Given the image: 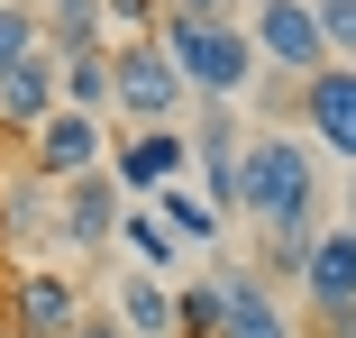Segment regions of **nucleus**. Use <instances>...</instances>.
Listing matches in <instances>:
<instances>
[{"mask_svg": "<svg viewBox=\"0 0 356 338\" xmlns=\"http://www.w3.org/2000/svg\"><path fill=\"white\" fill-rule=\"evenodd\" d=\"M147 211H156L183 247H201V256L220 247V229H229V211H220V201H201V183H183V174H174L165 192H147Z\"/></svg>", "mask_w": 356, "mask_h": 338, "instance_id": "nucleus-12", "label": "nucleus"}, {"mask_svg": "<svg viewBox=\"0 0 356 338\" xmlns=\"http://www.w3.org/2000/svg\"><path fill=\"white\" fill-rule=\"evenodd\" d=\"M174 174H192V147H183V128H128V138L110 147V183H119L128 201L165 192Z\"/></svg>", "mask_w": 356, "mask_h": 338, "instance_id": "nucleus-10", "label": "nucleus"}, {"mask_svg": "<svg viewBox=\"0 0 356 338\" xmlns=\"http://www.w3.org/2000/svg\"><path fill=\"white\" fill-rule=\"evenodd\" d=\"M28 165L46 174V183H74V174H101L110 165V128L92 119V110H46L37 128H28Z\"/></svg>", "mask_w": 356, "mask_h": 338, "instance_id": "nucleus-6", "label": "nucleus"}, {"mask_svg": "<svg viewBox=\"0 0 356 338\" xmlns=\"http://www.w3.org/2000/svg\"><path fill=\"white\" fill-rule=\"evenodd\" d=\"M64 338H128V329H119V320H92V311H83V320L64 329Z\"/></svg>", "mask_w": 356, "mask_h": 338, "instance_id": "nucleus-24", "label": "nucleus"}, {"mask_svg": "<svg viewBox=\"0 0 356 338\" xmlns=\"http://www.w3.org/2000/svg\"><path fill=\"white\" fill-rule=\"evenodd\" d=\"M55 101L110 119V46H101V55H55Z\"/></svg>", "mask_w": 356, "mask_h": 338, "instance_id": "nucleus-19", "label": "nucleus"}, {"mask_svg": "<svg viewBox=\"0 0 356 338\" xmlns=\"http://www.w3.org/2000/svg\"><path fill=\"white\" fill-rule=\"evenodd\" d=\"M0 238H10V247H37V238H55V183H46L37 165L0 174Z\"/></svg>", "mask_w": 356, "mask_h": 338, "instance_id": "nucleus-11", "label": "nucleus"}, {"mask_svg": "<svg viewBox=\"0 0 356 338\" xmlns=\"http://www.w3.org/2000/svg\"><path fill=\"white\" fill-rule=\"evenodd\" d=\"M238 211L256 229H283V220H320L329 192H320V147L302 128H247L238 147Z\"/></svg>", "mask_w": 356, "mask_h": 338, "instance_id": "nucleus-1", "label": "nucleus"}, {"mask_svg": "<svg viewBox=\"0 0 356 338\" xmlns=\"http://www.w3.org/2000/svg\"><path fill=\"white\" fill-rule=\"evenodd\" d=\"M119 211H128V192L110 183V165L55 183V247H64V256H101V247L119 238Z\"/></svg>", "mask_w": 356, "mask_h": 338, "instance_id": "nucleus-7", "label": "nucleus"}, {"mask_svg": "<svg viewBox=\"0 0 356 338\" xmlns=\"http://www.w3.org/2000/svg\"><path fill=\"white\" fill-rule=\"evenodd\" d=\"M165 28V0H101V37L128 46V37H156Z\"/></svg>", "mask_w": 356, "mask_h": 338, "instance_id": "nucleus-21", "label": "nucleus"}, {"mask_svg": "<svg viewBox=\"0 0 356 338\" xmlns=\"http://www.w3.org/2000/svg\"><path fill=\"white\" fill-rule=\"evenodd\" d=\"M311 238H320V220L256 229V265H247V275H265V284H302V256H311Z\"/></svg>", "mask_w": 356, "mask_h": 338, "instance_id": "nucleus-18", "label": "nucleus"}, {"mask_svg": "<svg viewBox=\"0 0 356 338\" xmlns=\"http://www.w3.org/2000/svg\"><path fill=\"white\" fill-rule=\"evenodd\" d=\"M338 229H356V165H347V192H338Z\"/></svg>", "mask_w": 356, "mask_h": 338, "instance_id": "nucleus-25", "label": "nucleus"}, {"mask_svg": "<svg viewBox=\"0 0 356 338\" xmlns=\"http://www.w3.org/2000/svg\"><path fill=\"white\" fill-rule=\"evenodd\" d=\"M293 293L311 302L320 338H356V229L320 220V238H311V256H302V284H293Z\"/></svg>", "mask_w": 356, "mask_h": 338, "instance_id": "nucleus-5", "label": "nucleus"}, {"mask_svg": "<svg viewBox=\"0 0 356 338\" xmlns=\"http://www.w3.org/2000/svg\"><path fill=\"white\" fill-rule=\"evenodd\" d=\"M110 320H119L128 338H174V284L128 265V284H119V311H110Z\"/></svg>", "mask_w": 356, "mask_h": 338, "instance_id": "nucleus-14", "label": "nucleus"}, {"mask_svg": "<svg viewBox=\"0 0 356 338\" xmlns=\"http://www.w3.org/2000/svg\"><path fill=\"white\" fill-rule=\"evenodd\" d=\"M28 55H46V19H37V0H0V74H19Z\"/></svg>", "mask_w": 356, "mask_h": 338, "instance_id": "nucleus-20", "label": "nucleus"}, {"mask_svg": "<svg viewBox=\"0 0 356 338\" xmlns=\"http://www.w3.org/2000/svg\"><path fill=\"white\" fill-rule=\"evenodd\" d=\"M183 101H192V92H183L174 55H165L156 37L110 46V110H119V119H137V128H174V110H183Z\"/></svg>", "mask_w": 356, "mask_h": 338, "instance_id": "nucleus-3", "label": "nucleus"}, {"mask_svg": "<svg viewBox=\"0 0 356 338\" xmlns=\"http://www.w3.org/2000/svg\"><path fill=\"white\" fill-rule=\"evenodd\" d=\"M37 19H46V55H101V0H37Z\"/></svg>", "mask_w": 356, "mask_h": 338, "instance_id": "nucleus-16", "label": "nucleus"}, {"mask_svg": "<svg viewBox=\"0 0 356 338\" xmlns=\"http://www.w3.org/2000/svg\"><path fill=\"white\" fill-rule=\"evenodd\" d=\"M156 46L174 55V74H183L192 101H238L247 83H265V64H256V46H247L238 19H165Z\"/></svg>", "mask_w": 356, "mask_h": 338, "instance_id": "nucleus-2", "label": "nucleus"}, {"mask_svg": "<svg viewBox=\"0 0 356 338\" xmlns=\"http://www.w3.org/2000/svg\"><path fill=\"white\" fill-rule=\"evenodd\" d=\"M165 19H229V0H165Z\"/></svg>", "mask_w": 356, "mask_h": 338, "instance_id": "nucleus-23", "label": "nucleus"}, {"mask_svg": "<svg viewBox=\"0 0 356 338\" xmlns=\"http://www.w3.org/2000/svg\"><path fill=\"white\" fill-rule=\"evenodd\" d=\"M247 46H256V64H265L283 92H293V83H311L320 64H329L311 0H256V10H247Z\"/></svg>", "mask_w": 356, "mask_h": 338, "instance_id": "nucleus-4", "label": "nucleus"}, {"mask_svg": "<svg viewBox=\"0 0 356 338\" xmlns=\"http://www.w3.org/2000/svg\"><path fill=\"white\" fill-rule=\"evenodd\" d=\"M46 110H55V55H28L19 74H0V119H10L19 138H28Z\"/></svg>", "mask_w": 356, "mask_h": 338, "instance_id": "nucleus-15", "label": "nucleus"}, {"mask_svg": "<svg viewBox=\"0 0 356 338\" xmlns=\"http://www.w3.org/2000/svg\"><path fill=\"white\" fill-rule=\"evenodd\" d=\"M110 247H128V256H137V275H174V265H183V238H174L156 211H137V201L119 211V238H110Z\"/></svg>", "mask_w": 356, "mask_h": 338, "instance_id": "nucleus-17", "label": "nucleus"}, {"mask_svg": "<svg viewBox=\"0 0 356 338\" xmlns=\"http://www.w3.org/2000/svg\"><path fill=\"white\" fill-rule=\"evenodd\" d=\"M74 320H83V275L74 265H28L10 284V329L19 338H64Z\"/></svg>", "mask_w": 356, "mask_h": 338, "instance_id": "nucleus-9", "label": "nucleus"}, {"mask_svg": "<svg viewBox=\"0 0 356 338\" xmlns=\"http://www.w3.org/2000/svg\"><path fill=\"white\" fill-rule=\"evenodd\" d=\"M220 329H229V256L174 293V338H220Z\"/></svg>", "mask_w": 356, "mask_h": 338, "instance_id": "nucleus-13", "label": "nucleus"}, {"mask_svg": "<svg viewBox=\"0 0 356 338\" xmlns=\"http://www.w3.org/2000/svg\"><path fill=\"white\" fill-rule=\"evenodd\" d=\"M293 110L311 119L302 138L338 165H356V64H320L311 83H293Z\"/></svg>", "mask_w": 356, "mask_h": 338, "instance_id": "nucleus-8", "label": "nucleus"}, {"mask_svg": "<svg viewBox=\"0 0 356 338\" xmlns=\"http://www.w3.org/2000/svg\"><path fill=\"white\" fill-rule=\"evenodd\" d=\"M311 19H320L329 64H356V0H311Z\"/></svg>", "mask_w": 356, "mask_h": 338, "instance_id": "nucleus-22", "label": "nucleus"}]
</instances>
